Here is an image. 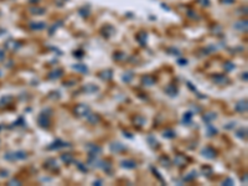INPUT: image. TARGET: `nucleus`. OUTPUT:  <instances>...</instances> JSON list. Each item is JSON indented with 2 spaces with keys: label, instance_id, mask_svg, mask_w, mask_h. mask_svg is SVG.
I'll list each match as a JSON object with an SVG mask.
<instances>
[{
  "label": "nucleus",
  "instance_id": "1",
  "mask_svg": "<svg viewBox=\"0 0 248 186\" xmlns=\"http://www.w3.org/2000/svg\"><path fill=\"white\" fill-rule=\"evenodd\" d=\"M50 123H51V119H50V115L46 113V112H42V113L38 114L37 117V124L40 125L41 128H48L50 127Z\"/></svg>",
  "mask_w": 248,
  "mask_h": 186
},
{
  "label": "nucleus",
  "instance_id": "2",
  "mask_svg": "<svg viewBox=\"0 0 248 186\" xmlns=\"http://www.w3.org/2000/svg\"><path fill=\"white\" fill-rule=\"evenodd\" d=\"M73 112H75V114L78 117H87L91 113V108H89L87 104H77Z\"/></svg>",
  "mask_w": 248,
  "mask_h": 186
},
{
  "label": "nucleus",
  "instance_id": "3",
  "mask_svg": "<svg viewBox=\"0 0 248 186\" xmlns=\"http://www.w3.org/2000/svg\"><path fill=\"white\" fill-rule=\"evenodd\" d=\"M70 144L63 142V140L61 139H56L55 142H52L47 146V150H58V149H62V148H68Z\"/></svg>",
  "mask_w": 248,
  "mask_h": 186
},
{
  "label": "nucleus",
  "instance_id": "4",
  "mask_svg": "<svg viewBox=\"0 0 248 186\" xmlns=\"http://www.w3.org/2000/svg\"><path fill=\"white\" fill-rule=\"evenodd\" d=\"M5 157H6L8 160H24L27 157V154L25 153V151L19 150V151H15V153H13V154H8Z\"/></svg>",
  "mask_w": 248,
  "mask_h": 186
},
{
  "label": "nucleus",
  "instance_id": "5",
  "mask_svg": "<svg viewBox=\"0 0 248 186\" xmlns=\"http://www.w3.org/2000/svg\"><path fill=\"white\" fill-rule=\"evenodd\" d=\"M43 166H45V169H47V170H50V171L57 172L60 170V165L57 164V161H56L55 159H47L46 161H45Z\"/></svg>",
  "mask_w": 248,
  "mask_h": 186
},
{
  "label": "nucleus",
  "instance_id": "6",
  "mask_svg": "<svg viewBox=\"0 0 248 186\" xmlns=\"http://www.w3.org/2000/svg\"><path fill=\"white\" fill-rule=\"evenodd\" d=\"M202 156H205L206 159H215L216 157V151L213 150L211 146H205L204 149L201 150Z\"/></svg>",
  "mask_w": 248,
  "mask_h": 186
},
{
  "label": "nucleus",
  "instance_id": "7",
  "mask_svg": "<svg viewBox=\"0 0 248 186\" xmlns=\"http://www.w3.org/2000/svg\"><path fill=\"white\" fill-rule=\"evenodd\" d=\"M164 92L167 95H170V97H176L177 93H179V88H177V86H175V84H169V86H166L164 88Z\"/></svg>",
  "mask_w": 248,
  "mask_h": 186
},
{
  "label": "nucleus",
  "instance_id": "8",
  "mask_svg": "<svg viewBox=\"0 0 248 186\" xmlns=\"http://www.w3.org/2000/svg\"><path fill=\"white\" fill-rule=\"evenodd\" d=\"M212 81L217 83V84H221V86H223V84H227L229 83V78L227 76H223V75H215L212 77Z\"/></svg>",
  "mask_w": 248,
  "mask_h": 186
},
{
  "label": "nucleus",
  "instance_id": "9",
  "mask_svg": "<svg viewBox=\"0 0 248 186\" xmlns=\"http://www.w3.org/2000/svg\"><path fill=\"white\" fill-rule=\"evenodd\" d=\"M187 162H189V159L185 155H176L175 159H174V164H175L176 166H179V167L185 166Z\"/></svg>",
  "mask_w": 248,
  "mask_h": 186
},
{
  "label": "nucleus",
  "instance_id": "10",
  "mask_svg": "<svg viewBox=\"0 0 248 186\" xmlns=\"http://www.w3.org/2000/svg\"><path fill=\"white\" fill-rule=\"evenodd\" d=\"M87 150H88L89 155H97L98 156L100 153H102V149H100L98 145H95V144H88L87 145Z\"/></svg>",
  "mask_w": 248,
  "mask_h": 186
},
{
  "label": "nucleus",
  "instance_id": "11",
  "mask_svg": "<svg viewBox=\"0 0 248 186\" xmlns=\"http://www.w3.org/2000/svg\"><path fill=\"white\" fill-rule=\"evenodd\" d=\"M247 99H241L239 102H237V104H236V107H234V109L237 110V112H239V113H246L247 112Z\"/></svg>",
  "mask_w": 248,
  "mask_h": 186
},
{
  "label": "nucleus",
  "instance_id": "12",
  "mask_svg": "<svg viewBox=\"0 0 248 186\" xmlns=\"http://www.w3.org/2000/svg\"><path fill=\"white\" fill-rule=\"evenodd\" d=\"M98 76H99L100 80L109 81V80H112V77H113V71H112V70H104L102 72H99Z\"/></svg>",
  "mask_w": 248,
  "mask_h": 186
},
{
  "label": "nucleus",
  "instance_id": "13",
  "mask_svg": "<svg viewBox=\"0 0 248 186\" xmlns=\"http://www.w3.org/2000/svg\"><path fill=\"white\" fill-rule=\"evenodd\" d=\"M233 27L236 30H238V31H242V32H246L247 31V20H239L237 22H234V25Z\"/></svg>",
  "mask_w": 248,
  "mask_h": 186
},
{
  "label": "nucleus",
  "instance_id": "14",
  "mask_svg": "<svg viewBox=\"0 0 248 186\" xmlns=\"http://www.w3.org/2000/svg\"><path fill=\"white\" fill-rule=\"evenodd\" d=\"M110 150L113 151V153H120V151H124L125 150V146H124L122 143H112L110 144Z\"/></svg>",
  "mask_w": 248,
  "mask_h": 186
},
{
  "label": "nucleus",
  "instance_id": "15",
  "mask_svg": "<svg viewBox=\"0 0 248 186\" xmlns=\"http://www.w3.org/2000/svg\"><path fill=\"white\" fill-rule=\"evenodd\" d=\"M120 165L125 169H135L137 167V162H135L134 160H130V159H125V160L120 161Z\"/></svg>",
  "mask_w": 248,
  "mask_h": 186
},
{
  "label": "nucleus",
  "instance_id": "16",
  "mask_svg": "<svg viewBox=\"0 0 248 186\" xmlns=\"http://www.w3.org/2000/svg\"><path fill=\"white\" fill-rule=\"evenodd\" d=\"M47 25H46V22H43V21H40V22H31L30 24V29L32 30H43V29H46Z\"/></svg>",
  "mask_w": 248,
  "mask_h": 186
},
{
  "label": "nucleus",
  "instance_id": "17",
  "mask_svg": "<svg viewBox=\"0 0 248 186\" xmlns=\"http://www.w3.org/2000/svg\"><path fill=\"white\" fill-rule=\"evenodd\" d=\"M142 83L144 84V86L146 87H150V86H153V84L155 83V78L153 76H149V75H146L142 78Z\"/></svg>",
  "mask_w": 248,
  "mask_h": 186
},
{
  "label": "nucleus",
  "instance_id": "18",
  "mask_svg": "<svg viewBox=\"0 0 248 186\" xmlns=\"http://www.w3.org/2000/svg\"><path fill=\"white\" fill-rule=\"evenodd\" d=\"M62 75H63V70L56 68L55 71H52V72L48 73V78H50V80H57V78H60Z\"/></svg>",
  "mask_w": 248,
  "mask_h": 186
},
{
  "label": "nucleus",
  "instance_id": "19",
  "mask_svg": "<svg viewBox=\"0 0 248 186\" xmlns=\"http://www.w3.org/2000/svg\"><path fill=\"white\" fill-rule=\"evenodd\" d=\"M61 159H62V161H63L65 164H72V162H75V157H73V155L72 154H68V153L62 154L61 155Z\"/></svg>",
  "mask_w": 248,
  "mask_h": 186
},
{
  "label": "nucleus",
  "instance_id": "20",
  "mask_svg": "<svg viewBox=\"0 0 248 186\" xmlns=\"http://www.w3.org/2000/svg\"><path fill=\"white\" fill-rule=\"evenodd\" d=\"M99 167L102 169L104 172H110V170H112V165H110V162H109L108 160L100 161V162H99Z\"/></svg>",
  "mask_w": 248,
  "mask_h": 186
},
{
  "label": "nucleus",
  "instance_id": "21",
  "mask_svg": "<svg viewBox=\"0 0 248 186\" xmlns=\"http://www.w3.org/2000/svg\"><path fill=\"white\" fill-rule=\"evenodd\" d=\"M72 68L77 71V72H81V73H87L88 72V68L86 65H82V63H77V65H73Z\"/></svg>",
  "mask_w": 248,
  "mask_h": 186
},
{
  "label": "nucleus",
  "instance_id": "22",
  "mask_svg": "<svg viewBox=\"0 0 248 186\" xmlns=\"http://www.w3.org/2000/svg\"><path fill=\"white\" fill-rule=\"evenodd\" d=\"M213 119H216V114L215 113H212V112H208V113H206L204 117H202V120H204L205 123H211Z\"/></svg>",
  "mask_w": 248,
  "mask_h": 186
},
{
  "label": "nucleus",
  "instance_id": "23",
  "mask_svg": "<svg viewBox=\"0 0 248 186\" xmlns=\"http://www.w3.org/2000/svg\"><path fill=\"white\" fill-rule=\"evenodd\" d=\"M83 91L87 93H94V92H98V87L94 86V84H86L83 87Z\"/></svg>",
  "mask_w": 248,
  "mask_h": 186
},
{
  "label": "nucleus",
  "instance_id": "24",
  "mask_svg": "<svg viewBox=\"0 0 248 186\" xmlns=\"http://www.w3.org/2000/svg\"><path fill=\"white\" fill-rule=\"evenodd\" d=\"M133 122H134V124H135L137 127H143L146 120H145L144 117H142V115H137V117H135L134 119H133Z\"/></svg>",
  "mask_w": 248,
  "mask_h": 186
},
{
  "label": "nucleus",
  "instance_id": "25",
  "mask_svg": "<svg viewBox=\"0 0 248 186\" xmlns=\"http://www.w3.org/2000/svg\"><path fill=\"white\" fill-rule=\"evenodd\" d=\"M133 77H134V73L132 72V71H128V72H125L123 75V77H122V80H123V82H125V83H129L132 80H133Z\"/></svg>",
  "mask_w": 248,
  "mask_h": 186
},
{
  "label": "nucleus",
  "instance_id": "26",
  "mask_svg": "<svg viewBox=\"0 0 248 186\" xmlns=\"http://www.w3.org/2000/svg\"><path fill=\"white\" fill-rule=\"evenodd\" d=\"M86 118H87V120L91 123V124H97L99 122V117L97 114H91V113H89Z\"/></svg>",
  "mask_w": 248,
  "mask_h": 186
},
{
  "label": "nucleus",
  "instance_id": "27",
  "mask_svg": "<svg viewBox=\"0 0 248 186\" xmlns=\"http://www.w3.org/2000/svg\"><path fill=\"white\" fill-rule=\"evenodd\" d=\"M6 47L10 48V50H18V48L20 47V43L16 42V41H14V40H9V41L6 42Z\"/></svg>",
  "mask_w": 248,
  "mask_h": 186
},
{
  "label": "nucleus",
  "instance_id": "28",
  "mask_svg": "<svg viewBox=\"0 0 248 186\" xmlns=\"http://www.w3.org/2000/svg\"><path fill=\"white\" fill-rule=\"evenodd\" d=\"M162 137L167 138V139H172V138H175V132H174L172 129H166V130L162 132Z\"/></svg>",
  "mask_w": 248,
  "mask_h": 186
},
{
  "label": "nucleus",
  "instance_id": "29",
  "mask_svg": "<svg viewBox=\"0 0 248 186\" xmlns=\"http://www.w3.org/2000/svg\"><path fill=\"white\" fill-rule=\"evenodd\" d=\"M192 115H194L192 112H187V113H185L184 117H182V123H184V124H190Z\"/></svg>",
  "mask_w": 248,
  "mask_h": 186
},
{
  "label": "nucleus",
  "instance_id": "30",
  "mask_svg": "<svg viewBox=\"0 0 248 186\" xmlns=\"http://www.w3.org/2000/svg\"><path fill=\"white\" fill-rule=\"evenodd\" d=\"M197 177V172L196 171H190L187 175L184 176V181H192L194 179Z\"/></svg>",
  "mask_w": 248,
  "mask_h": 186
},
{
  "label": "nucleus",
  "instance_id": "31",
  "mask_svg": "<svg viewBox=\"0 0 248 186\" xmlns=\"http://www.w3.org/2000/svg\"><path fill=\"white\" fill-rule=\"evenodd\" d=\"M137 40L140 42V45H144L146 43V33L145 32H140V33H138V36H137Z\"/></svg>",
  "mask_w": 248,
  "mask_h": 186
},
{
  "label": "nucleus",
  "instance_id": "32",
  "mask_svg": "<svg viewBox=\"0 0 248 186\" xmlns=\"http://www.w3.org/2000/svg\"><path fill=\"white\" fill-rule=\"evenodd\" d=\"M215 134H217V129L208 123L207 124V135L208 137H212V135H215Z\"/></svg>",
  "mask_w": 248,
  "mask_h": 186
},
{
  "label": "nucleus",
  "instance_id": "33",
  "mask_svg": "<svg viewBox=\"0 0 248 186\" xmlns=\"http://www.w3.org/2000/svg\"><path fill=\"white\" fill-rule=\"evenodd\" d=\"M146 140H148V143H149V145L151 146V148H157V145H159V143L156 142V139L153 137V135H149Z\"/></svg>",
  "mask_w": 248,
  "mask_h": 186
},
{
  "label": "nucleus",
  "instance_id": "34",
  "mask_svg": "<svg viewBox=\"0 0 248 186\" xmlns=\"http://www.w3.org/2000/svg\"><path fill=\"white\" fill-rule=\"evenodd\" d=\"M113 58L115 60V61H124L127 58V55L124 53V52H115L114 55H113Z\"/></svg>",
  "mask_w": 248,
  "mask_h": 186
},
{
  "label": "nucleus",
  "instance_id": "35",
  "mask_svg": "<svg viewBox=\"0 0 248 186\" xmlns=\"http://www.w3.org/2000/svg\"><path fill=\"white\" fill-rule=\"evenodd\" d=\"M201 171H202V174H204L205 176H211L212 172H213V170H212L211 166H202Z\"/></svg>",
  "mask_w": 248,
  "mask_h": 186
},
{
  "label": "nucleus",
  "instance_id": "36",
  "mask_svg": "<svg viewBox=\"0 0 248 186\" xmlns=\"http://www.w3.org/2000/svg\"><path fill=\"white\" fill-rule=\"evenodd\" d=\"M223 68H224V71H227V72L233 71L234 70V63H233V62H229V61L224 62V63H223Z\"/></svg>",
  "mask_w": 248,
  "mask_h": 186
},
{
  "label": "nucleus",
  "instance_id": "37",
  "mask_svg": "<svg viewBox=\"0 0 248 186\" xmlns=\"http://www.w3.org/2000/svg\"><path fill=\"white\" fill-rule=\"evenodd\" d=\"M236 135H237L238 138H241V139H243V138H246L247 137V128H239V130H237V133H236Z\"/></svg>",
  "mask_w": 248,
  "mask_h": 186
},
{
  "label": "nucleus",
  "instance_id": "38",
  "mask_svg": "<svg viewBox=\"0 0 248 186\" xmlns=\"http://www.w3.org/2000/svg\"><path fill=\"white\" fill-rule=\"evenodd\" d=\"M80 15L83 16V18H87V16L89 15V8L88 6H83L80 9Z\"/></svg>",
  "mask_w": 248,
  "mask_h": 186
},
{
  "label": "nucleus",
  "instance_id": "39",
  "mask_svg": "<svg viewBox=\"0 0 248 186\" xmlns=\"http://www.w3.org/2000/svg\"><path fill=\"white\" fill-rule=\"evenodd\" d=\"M103 31H105V37H109L112 33L114 32V30H113V27H110V26H104V29H103Z\"/></svg>",
  "mask_w": 248,
  "mask_h": 186
},
{
  "label": "nucleus",
  "instance_id": "40",
  "mask_svg": "<svg viewBox=\"0 0 248 186\" xmlns=\"http://www.w3.org/2000/svg\"><path fill=\"white\" fill-rule=\"evenodd\" d=\"M151 171H153V172L155 174V176H156V179H157V180H160V181H161L162 184H164V185H165V180H164V179H162V177L160 176V174H159V172H157V170H156V169H155V167H151Z\"/></svg>",
  "mask_w": 248,
  "mask_h": 186
},
{
  "label": "nucleus",
  "instance_id": "41",
  "mask_svg": "<svg viewBox=\"0 0 248 186\" xmlns=\"http://www.w3.org/2000/svg\"><path fill=\"white\" fill-rule=\"evenodd\" d=\"M31 13H32V14H36V15H38V14H43V13H45V9H40V8L35 6V8H31Z\"/></svg>",
  "mask_w": 248,
  "mask_h": 186
},
{
  "label": "nucleus",
  "instance_id": "42",
  "mask_svg": "<svg viewBox=\"0 0 248 186\" xmlns=\"http://www.w3.org/2000/svg\"><path fill=\"white\" fill-rule=\"evenodd\" d=\"M76 166H77V169L78 170H81L82 172H87L88 171V169H87V166L86 165H83V164H81V162H76Z\"/></svg>",
  "mask_w": 248,
  "mask_h": 186
},
{
  "label": "nucleus",
  "instance_id": "43",
  "mask_svg": "<svg viewBox=\"0 0 248 186\" xmlns=\"http://www.w3.org/2000/svg\"><path fill=\"white\" fill-rule=\"evenodd\" d=\"M222 185H227V186H231V185H234V181L232 179H229V177H227L224 181L222 182Z\"/></svg>",
  "mask_w": 248,
  "mask_h": 186
},
{
  "label": "nucleus",
  "instance_id": "44",
  "mask_svg": "<svg viewBox=\"0 0 248 186\" xmlns=\"http://www.w3.org/2000/svg\"><path fill=\"white\" fill-rule=\"evenodd\" d=\"M160 161L162 162V164H164V162H165V166H166V167H167V166H170V160L167 159V156L161 157V159H160Z\"/></svg>",
  "mask_w": 248,
  "mask_h": 186
},
{
  "label": "nucleus",
  "instance_id": "45",
  "mask_svg": "<svg viewBox=\"0 0 248 186\" xmlns=\"http://www.w3.org/2000/svg\"><path fill=\"white\" fill-rule=\"evenodd\" d=\"M167 52H171L172 55H177V56H180V51H179L177 48H174V47L169 48V50H167Z\"/></svg>",
  "mask_w": 248,
  "mask_h": 186
},
{
  "label": "nucleus",
  "instance_id": "46",
  "mask_svg": "<svg viewBox=\"0 0 248 186\" xmlns=\"http://www.w3.org/2000/svg\"><path fill=\"white\" fill-rule=\"evenodd\" d=\"M61 24H62V21H58V22H57V24H56V25H52V27H51V29H50V33H53V31H55L56 29H57V27H58V25H61Z\"/></svg>",
  "mask_w": 248,
  "mask_h": 186
},
{
  "label": "nucleus",
  "instance_id": "47",
  "mask_svg": "<svg viewBox=\"0 0 248 186\" xmlns=\"http://www.w3.org/2000/svg\"><path fill=\"white\" fill-rule=\"evenodd\" d=\"M73 55H75L76 57H78V58H81V57H83V55H84V53H83L82 51H75V52H73Z\"/></svg>",
  "mask_w": 248,
  "mask_h": 186
},
{
  "label": "nucleus",
  "instance_id": "48",
  "mask_svg": "<svg viewBox=\"0 0 248 186\" xmlns=\"http://www.w3.org/2000/svg\"><path fill=\"white\" fill-rule=\"evenodd\" d=\"M199 3L202 4L204 6H208L210 5V0H199Z\"/></svg>",
  "mask_w": 248,
  "mask_h": 186
},
{
  "label": "nucleus",
  "instance_id": "49",
  "mask_svg": "<svg viewBox=\"0 0 248 186\" xmlns=\"http://www.w3.org/2000/svg\"><path fill=\"white\" fill-rule=\"evenodd\" d=\"M177 63L179 65H187V60H185V58H180L177 61Z\"/></svg>",
  "mask_w": 248,
  "mask_h": 186
},
{
  "label": "nucleus",
  "instance_id": "50",
  "mask_svg": "<svg viewBox=\"0 0 248 186\" xmlns=\"http://www.w3.org/2000/svg\"><path fill=\"white\" fill-rule=\"evenodd\" d=\"M233 127H234V123H229V124L226 125V129H232Z\"/></svg>",
  "mask_w": 248,
  "mask_h": 186
},
{
  "label": "nucleus",
  "instance_id": "51",
  "mask_svg": "<svg viewBox=\"0 0 248 186\" xmlns=\"http://www.w3.org/2000/svg\"><path fill=\"white\" fill-rule=\"evenodd\" d=\"M187 86H189V88H190V89H192V91H195V92H196V88H195V87H194V86H192V84H191L190 82L187 83Z\"/></svg>",
  "mask_w": 248,
  "mask_h": 186
},
{
  "label": "nucleus",
  "instance_id": "52",
  "mask_svg": "<svg viewBox=\"0 0 248 186\" xmlns=\"http://www.w3.org/2000/svg\"><path fill=\"white\" fill-rule=\"evenodd\" d=\"M124 134H125V137H127V138H129V139H132V138H133V137H132V134H130V133H128V132H124Z\"/></svg>",
  "mask_w": 248,
  "mask_h": 186
},
{
  "label": "nucleus",
  "instance_id": "53",
  "mask_svg": "<svg viewBox=\"0 0 248 186\" xmlns=\"http://www.w3.org/2000/svg\"><path fill=\"white\" fill-rule=\"evenodd\" d=\"M100 184H102V180H97V181L93 182V185H100Z\"/></svg>",
  "mask_w": 248,
  "mask_h": 186
},
{
  "label": "nucleus",
  "instance_id": "54",
  "mask_svg": "<svg viewBox=\"0 0 248 186\" xmlns=\"http://www.w3.org/2000/svg\"><path fill=\"white\" fill-rule=\"evenodd\" d=\"M4 60V52L3 51H0V61Z\"/></svg>",
  "mask_w": 248,
  "mask_h": 186
},
{
  "label": "nucleus",
  "instance_id": "55",
  "mask_svg": "<svg viewBox=\"0 0 248 186\" xmlns=\"http://www.w3.org/2000/svg\"><path fill=\"white\" fill-rule=\"evenodd\" d=\"M222 3H234V0H222Z\"/></svg>",
  "mask_w": 248,
  "mask_h": 186
},
{
  "label": "nucleus",
  "instance_id": "56",
  "mask_svg": "<svg viewBox=\"0 0 248 186\" xmlns=\"http://www.w3.org/2000/svg\"><path fill=\"white\" fill-rule=\"evenodd\" d=\"M242 182H247V176H244V177H242Z\"/></svg>",
  "mask_w": 248,
  "mask_h": 186
}]
</instances>
